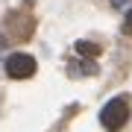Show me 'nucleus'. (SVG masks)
Here are the masks:
<instances>
[{"label": "nucleus", "instance_id": "f257e3e1", "mask_svg": "<svg viewBox=\"0 0 132 132\" xmlns=\"http://www.w3.org/2000/svg\"><path fill=\"white\" fill-rule=\"evenodd\" d=\"M126 120H129V106H126V100H120V97L109 100L103 106V112H100V123H103L109 132H120Z\"/></svg>", "mask_w": 132, "mask_h": 132}, {"label": "nucleus", "instance_id": "f03ea898", "mask_svg": "<svg viewBox=\"0 0 132 132\" xmlns=\"http://www.w3.org/2000/svg\"><path fill=\"white\" fill-rule=\"evenodd\" d=\"M6 73L12 79H29L35 73V59L27 56V53H15V56L6 59Z\"/></svg>", "mask_w": 132, "mask_h": 132}, {"label": "nucleus", "instance_id": "7ed1b4c3", "mask_svg": "<svg viewBox=\"0 0 132 132\" xmlns=\"http://www.w3.org/2000/svg\"><path fill=\"white\" fill-rule=\"evenodd\" d=\"M76 50H79V56H100V47L91 41H76Z\"/></svg>", "mask_w": 132, "mask_h": 132}, {"label": "nucleus", "instance_id": "20e7f679", "mask_svg": "<svg viewBox=\"0 0 132 132\" xmlns=\"http://www.w3.org/2000/svg\"><path fill=\"white\" fill-rule=\"evenodd\" d=\"M123 35H129V38H132V9L126 12V18H123Z\"/></svg>", "mask_w": 132, "mask_h": 132}, {"label": "nucleus", "instance_id": "39448f33", "mask_svg": "<svg viewBox=\"0 0 132 132\" xmlns=\"http://www.w3.org/2000/svg\"><path fill=\"white\" fill-rule=\"evenodd\" d=\"M112 3H114V6H123V3H126V0H112Z\"/></svg>", "mask_w": 132, "mask_h": 132}]
</instances>
